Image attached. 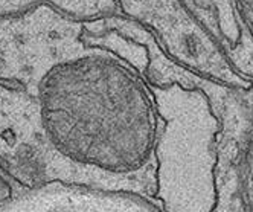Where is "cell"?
Masks as SVG:
<instances>
[{"instance_id":"10","label":"cell","mask_w":253,"mask_h":212,"mask_svg":"<svg viewBox=\"0 0 253 212\" xmlns=\"http://www.w3.org/2000/svg\"><path fill=\"white\" fill-rule=\"evenodd\" d=\"M247 212H249V211H247ZM250 212H253V211H250Z\"/></svg>"},{"instance_id":"1","label":"cell","mask_w":253,"mask_h":212,"mask_svg":"<svg viewBox=\"0 0 253 212\" xmlns=\"http://www.w3.org/2000/svg\"><path fill=\"white\" fill-rule=\"evenodd\" d=\"M148 52L116 15L47 5L0 17V172L153 199L156 102Z\"/></svg>"},{"instance_id":"6","label":"cell","mask_w":253,"mask_h":212,"mask_svg":"<svg viewBox=\"0 0 253 212\" xmlns=\"http://www.w3.org/2000/svg\"><path fill=\"white\" fill-rule=\"evenodd\" d=\"M240 175H241V191L247 211H253V131L243 147L240 161Z\"/></svg>"},{"instance_id":"8","label":"cell","mask_w":253,"mask_h":212,"mask_svg":"<svg viewBox=\"0 0 253 212\" xmlns=\"http://www.w3.org/2000/svg\"><path fill=\"white\" fill-rule=\"evenodd\" d=\"M232 2H233V8H235V12H237V15L238 14L243 15V17H238L240 22H244L247 19H252V17H253V0H232ZM241 28L249 35V37H253V22L249 23V25H244Z\"/></svg>"},{"instance_id":"3","label":"cell","mask_w":253,"mask_h":212,"mask_svg":"<svg viewBox=\"0 0 253 212\" xmlns=\"http://www.w3.org/2000/svg\"><path fill=\"white\" fill-rule=\"evenodd\" d=\"M116 15L145 28L174 63L191 72L235 90L253 89L182 0H116Z\"/></svg>"},{"instance_id":"4","label":"cell","mask_w":253,"mask_h":212,"mask_svg":"<svg viewBox=\"0 0 253 212\" xmlns=\"http://www.w3.org/2000/svg\"><path fill=\"white\" fill-rule=\"evenodd\" d=\"M182 3L224 52L238 44L243 28L232 0H182Z\"/></svg>"},{"instance_id":"2","label":"cell","mask_w":253,"mask_h":212,"mask_svg":"<svg viewBox=\"0 0 253 212\" xmlns=\"http://www.w3.org/2000/svg\"><path fill=\"white\" fill-rule=\"evenodd\" d=\"M128 28L147 47L145 75L159 116L151 202L160 212H213L221 119L203 90V77L174 63L145 28L134 22Z\"/></svg>"},{"instance_id":"9","label":"cell","mask_w":253,"mask_h":212,"mask_svg":"<svg viewBox=\"0 0 253 212\" xmlns=\"http://www.w3.org/2000/svg\"><path fill=\"white\" fill-rule=\"evenodd\" d=\"M22 189L17 188L6 175H3L2 172H0V203H3L5 200L11 199L15 192H19Z\"/></svg>"},{"instance_id":"7","label":"cell","mask_w":253,"mask_h":212,"mask_svg":"<svg viewBox=\"0 0 253 212\" xmlns=\"http://www.w3.org/2000/svg\"><path fill=\"white\" fill-rule=\"evenodd\" d=\"M227 58L240 74L246 75L253 83V42L243 31L241 40L238 44L226 52Z\"/></svg>"},{"instance_id":"5","label":"cell","mask_w":253,"mask_h":212,"mask_svg":"<svg viewBox=\"0 0 253 212\" xmlns=\"http://www.w3.org/2000/svg\"><path fill=\"white\" fill-rule=\"evenodd\" d=\"M47 5L78 20L116 15V0H0V17H14Z\"/></svg>"}]
</instances>
